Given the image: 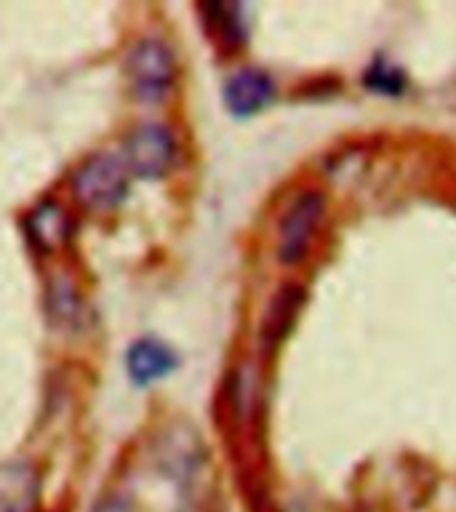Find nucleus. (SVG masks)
I'll use <instances>...</instances> for the list:
<instances>
[{"label": "nucleus", "instance_id": "423d86ee", "mask_svg": "<svg viewBox=\"0 0 456 512\" xmlns=\"http://www.w3.org/2000/svg\"><path fill=\"white\" fill-rule=\"evenodd\" d=\"M38 496L40 480L30 462L0 464V512H32Z\"/></svg>", "mask_w": 456, "mask_h": 512}, {"label": "nucleus", "instance_id": "f03ea898", "mask_svg": "<svg viewBox=\"0 0 456 512\" xmlns=\"http://www.w3.org/2000/svg\"><path fill=\"white\" fill-rule=\"evenodd\" d=\"M126 75L144 102H160L176 80V59L163 40H139L126 59Z\"/></svg>", "mask_w": 456, "mask_h": 512}, {"label": "nucleus", "instance_id": "7ed1b4c3", "mask_svg": "<svg viewBox=\"0 0 456 512\" xmlns=\"http://www.w3.org/2000/svg\"><path fill=\"white\" fill-rule=\"evenodd\" d=\"M123 160L128 171L142 179H160L171 171L176 160V139L166 126L144 123L126 136Z\"/></svg>", "mask_w": 456, "mask_h": 512}, {"label": "nucleus", "instance_id": "6e6552de", "mask_svg": "<svg viewBox=\"0 0 456 512\" xmlns=\"http://www.w3.org/2000/svg\"><path fill=\"white\" fill-rule=\"evenodd\" d=\"M72 222L62 206H56L54 200L40 203L30 216H27V235L32 243L43 251H54L70 238Z\"/></svg>", "mask_w": 456, "mask_h": 512}, {"label": "nucleus", "instance_id": "0eeeda50", "mask_svg": "<svg viewBox=\"0 0 456 512\" xmlns=\"http://www.w3.org/2000/svg\"><path fill=\"white\" fill-rule=\"evenodd\" d=\"M176 352L158 339H139L128 347L126 368L134 384H152L176 368Z\"/></svg>", "mask_w": 456, "mask_h": 512}, {"label": "nucleus", "instance_id": "f257e3e1", "mask_svg": "<svg viewBox=\"0 0 456 512\" xmlns=\"http://www.w3.org/2000/svg\"><path fill=\"white\" fill-rule=\"evenodd\" d=\"M126 160L112 152H96L72 176V195L88 208H112L126 198L128 192Z\"/></svg>", "mask_w": 456, "mask_h": 512}, {"label": "nucleus", "instance_id": "39448f33", "mask_svg": "<svg viewBox=\"0 0 456 512\" xmlns=\"http://www.w3.org/2000/svg\"><path fill=\"white\" fill-rule=\"evenodd\" d=\"M272 96H275V86L270 75L262 70H251V67L235 72L224 86V104L238 118H248L264 110L272 102Z\"/></svg>", "mask_w": 456, "mask_h": 512}, {"label": "nucleus", "instance_id": "1a4fd4ad", "mask_svg": "<svg viewBox=\"0 0 456 512\" xmlns=\"http://www.w3.org/2000/svg\"><path fill=\"white\" fill-rule=\"evenodd\" d=\"M366 86L379 91V94H400L406 86V78L398 67H390L384 62H374L366 72Z\"/></svg>", "mask_w": 456, "mask_h": 512}, {"label": "nucleus", "instance_id": "9d476101", "mask_svg": "<svg viewBox=\"0 0 456 512\" xmlns=\"http://www.w3.org/2000/svg\"><path fill=\"white\" fill-rule=\"evenodd\" d=\"M96 512H134V510H131V504H128L126 499H118V496H112V499H107V502H104Z\"/></svg>", "mask_w": 456, "mask_h": 512}, {"label": "nucleus", "instance_id": "20e7f679", "mask_svg": "<svg viewBox=\"0 0 456 512\" xmlns=\"http://www.w3.org/2000/svg\"><path fill=\"white\" fill-rule=\"evenodd\" d=\"M323 211H326V200L320 192H304L299 200L291 203L278 230V254L283 262H302L312 235L318 232Z\"/></svg>", "mask_w": 456, "mask_h": 512}]
</instances>
